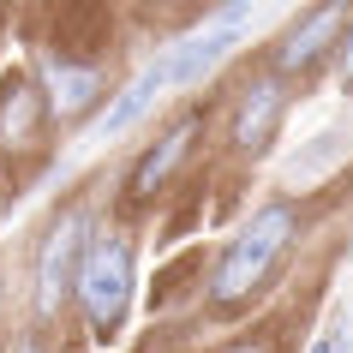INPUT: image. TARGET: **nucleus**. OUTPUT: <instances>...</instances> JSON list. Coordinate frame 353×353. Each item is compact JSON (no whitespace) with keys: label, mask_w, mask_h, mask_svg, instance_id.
Masks as SVG:
<instances>
[{"label":"nucleus","mask_w":353,"mask_h":353,"mask_svg":"<svg viewBox=\"0 0 353 353\" xmlns=\"http://www.w3.org/2000/svg\"><path fill=\"white\" fill-rule=\"evenodd\" d=\"M288 240H294V210H288V204H263L258 216L240 228V240L222 252V263H216V281H210V294L222 299V305L245 299L263 276H270V270H276V258L288 252Z\"/></svg>","instance_id":"nucleus-1"},{"label":"nucleus","mask_w":353,"mask_h":353,"mask_svg":"<svg viewBox=\"0 0 353 353\" xmlns=\"http://www.w3.org/2000/svg\"><path fill=\"white\" fill-rule=\"evenodd\" d=\"M78 299L90 312L96 335H114L126 323V305H132V245L126 240H96L84 245V263H78Z\"/></svg>","instance_id":"nucleus-2"},{"label":"nucleus","mask_w":353,"mask_h":353,"mask_svg":"<svg viewBox=\"0 0 353 353\" xmlns=\"http://www.w3.org/2000/svg\"><path fill=\"white\" fill-rule=\"evenodd\" d=\"M252 30V6H228V12H216V19L204 24V30H192V37H180L174 48H168L150 72H156V84L162 90H180V84H198V78L216 66V60L234 48V42Z\"/></svg>","instance_id":"nucleus-3"},{"label":"nucleus","mask_w":353,"mask_h":353,"mask_svg":"<svg viewBox=\"0 0 353 353\" xmlns=\"http://www.w3.org/2000/svg\"><path fill=\"white\" fill-rule=\"evenodd\" d=\"M84 240H90V216H84V210H72V216L48 234V245H42V258H37V312H42V317H54L60 299L78 288Z\"/></svg>","instance_id":"nucleus-4"},{"label":"nucleus","mask_w":353,"mask_h":353,"mask_svg":"<svg viewBox=\"0 0 353 353\" xmlns=\"http://www.w3.org/2000/svg\"><path fill=\"white\" fill-rule=\"evenodd\" d=\"M341 30H347V6H317L305 24H294V30H288L276 66H281V72H305L323 48H335V42H341Z\"/></svg>","instance_id":"nucleus-5"},{"label":"nucleus","mask_w":353,"mask_h":353,"mask_svg":"<svg viewBox=\"0 0 353 353\" xmlns=\"http://www.w3.org/2000/svg\"><path fill=\"white\" fill-rule=\"evenodd\" d=\"M42 78H48V108H54L60 120L84 114L96 102V90H102V72H96V66H72V60H60V54L42 66Z\"/></svg>","instance_id":"nucleus-6"},{"label":"nucleus","mask_w":353,"mask_h":353,"mask_svg":"<svg viewBox=\"0 0 353 353\" xmlns=\"http://www.w3.org/2000/svg\"><path fill=\"white\" fill-rule=\"evenodd\" d=\"M156 96H162V84H156V72L144 66V72H138V78L126 84V90H120V96L108 102V114H102V120L90 126V138H96V144H108V138H120L126 126H138V120H144V108L156 102Z\"/></svg>","instance_id":"nucleus-7"},{"label":"nucleus","mask_w":353,"mask_h":353,"mask_svg":"<svg viewBox=\"0 0 353 353\" xmlns=\"http://www.w3.org/2000/svg\"><path fill=\"white\" fill-rule=\"evenodd\" d=\"M276 120H281V90L270 84V78H258V84L245 90L240 120H234V144H240V150H263V144H270V132H276Z\"/></svg>","instance_id":"nucleus-8"},{"label":"nucleus","mask_w":353,"mask_h":353,"mask_svg":"<svg viewBox=\"0 0 353 353\" xmlns=\"http://www.w3.org/2000/svg\"><path fill=\"white\" fill-rule=\"evenodd\" d=\"M186 150H192V120H180V126H174L162 144H156L144 162H138V174H132V192H138V198H150V192H156L168 174H174V162H180Z\"/></svg>","instance_id":"nucleus-9"},{"label":"nucleus","mask_w":353,"mask_h":353,"mask_svg":"<svg viewBox=\"0 0 353 353\" xmlns=\"http://www.w3.org/2000/svg\"><path fill=\"white\" fill-rule=\"evenodd\" d=\"M37 90H24V84H12L6 90V108H0V138L6 144H24L30 132H37Z\"/></svg>","instance_id":"nucleus-10"},{"label":"nucleus","mask_w":353,"mask_h":353,"mask_svg":"<svg viewBox=\"0 0 353 353\" xmlns=\"http://www.w3.org/2000/svg\"><path fill=\"white\" fill-rule=\"evenodd\" d=\"M335 66H341V78H353V12H347V30H341V42H335Z\"/></svg>","instance_id":"nucleus-11"},{"label":"nucleus","mask_w":353,"mask_h":353,"mask_svg":"<svg viewBox=\"0 0 353 353\" xmlns=\"http://www.w3.org/2000/svg\"><path fill=\"white\" fill-rule=\"evenodd\" d=\"M312 353H335V335H323V341H317V347Z\"/></svg>","instance_id":"nucleus-12"},{"label":"nucleus","mask_w":353,"mask_h":353,"mask_svg":"<svg viewBox=\"0 0 353 353\" xmlns=\"http://www.w3.org/2000/svg\"><path fill=\"white\" fill-rule=\"evenodd\" d=\"M19 353H42V347H37V341H19Z\"/></svg>","instance_id":"nucleus-13"}]
</instances>
